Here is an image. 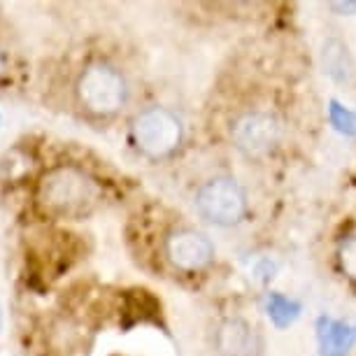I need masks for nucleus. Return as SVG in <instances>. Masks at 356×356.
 Returning <instances> with one entry per match:
<instances>
[{
	"label": "nucleus",
	"instance_id": "obj_1",
	"mask_svg": "<svg viewBox=\"0 0 356 356\" xmlns=\"http://www.w3.org/2000/svg\"><path fill=\"white\" fill-rule=\"evenodd\" d=\"M40 200L54 214H82L96 203V184L77 168H56L40 184Z\"/></svg>",
	"mask_w": 356,
	"mask_h": 356
},
{
	"label": "nucleus",
	"instance_id": "obj_2",
	"mask_svg": "<svg viewBox=\"0 0 356 356\" xmlns=\"http://www.w3.org/2000/svg\"><path fill=\"white\" fill-rule=\"evenodd\" d=\"M129 89L126 79L117 68L107 63L89 65L77 79V98L86 112L96 117H110L126 103Z\"/></svg>",
	"mask_w": 356,
	"mask_h": 356
},
{
	"label": "nucleus",
	"instance_id": "obj_3",
	"mask_svg": "<svg viewBox=\"0 0 356 356\" xmlns=\"http://www.w3.org/2000/svg\"><path fill=\"white\" fill-rule=\"evenodd\" d=\"M131 133L140 152L152 159H163L182 143V122L165 107H149L136 117Z\"/></svg>",
	"mask_w": 356,
	"mask_h": 356
},
{
	"label": "nucleus",
	"instance_id": "obj_4",
	"mask_svg": "<svg viewBox=\"0 0 356 356\" xmlns=\"http://www.w3.org/2000/svg\"><path fill=\"white\" fill-rule=\"evenodd\" d=\"M198 212L217 226L240 224L247 212L245 191L231 177H214L200 186L196 196Z\"/></svg>",
	"mask_w": 356,
	"mask_h": 356
},
{
	"label": "nucleus",
	"instance_id": "obj_5",
	"mask_svg": "<svg viewBox=\"0 0 356 356\" xmlns=\"http://www.w3.org/2000/svg\"><path fill=\"white\" fill-rule=\"evenodd\" d=\"M280 122L266 112H247L233 124V143L247 156H266L280 143Z\"/></svg>",
	"mask_w": 356,
	"mask_h": 356
},
{
	"label": "nucleus",
	"instance_id": "obj_6",
	"mask_svg": "<svg viewBox=\"0 0 356 356\" xmlns=\"http://www.w3.org/2000/svg\"><path fill=\"white\" fill-rule=\"evenodd\" d=\"M165 254L170 264L179 270L196 273L210 264L214 257V247L203 233L196 231H175L165 240Z\"/></svg>",
	"mask_w": 356,
	"mask_h": 356
},
{
	"label": "nucleus",
	"instance_id": "obj_7",
	"mask_svg": "<svg viewBox=\"0 0 356 356\" xmlns=\"http://www.w3.org/2000/svg\"><path fill=\"white\" fill-rule=\"evenodd\" d=\"M217 349L221 356H254L257 335L243 319H226L217 331Z\"/></svg>",
	"mask_w": 356,
	"mask_h": 356
},
{
	"label": "nucleus",
	"instance_id": "obj_8",
	"mask_svg": "<svg viewBox=\"0 0 356 356\" xmlns=\"http://www.w3.org/2000/svg\"><path fill=\"white\" fill-rule=\"evenodd\" d=\"M356 342V326L347 321L321 319L319 321V349L321 356H345Z\"/></svg>",
	"mask_w": 356,
	"mask_h": 356
},
{
	"label": "nucleus",
	"instance_id": "obj_9",
	"mask_svg": "<svg viewBox=\"0 0 356 356\" xmlns=\"http://www.w3.org/2000/svg\"><path fill=\"white\" fill-rule=\"evenodd\" d=\"M268 310H270V317L275 319V324L286 326V324H291L296 317H298L300 307L296 303H291V300L282 298V296H273L270 303H268Z\"/></svg>",
	"mask_w": 356,
	"mask_h": 356
},
{
	"label": "nucleus",
	"instance_id": "obj_10",
	"mask_svg": "<svg viewBox=\"0 0 356 356\" xmlns=\"http://www.w3.org/2000/svg\"><path fill=\"white\" fill-rule=\"evenodd\" d=\"M340 268L349 280L356 282V238H347L340 245Z\"/></svg>",
	"mask_w": 356,
	"mask_h": 356
},
{
	"label": "nucleus",
	"instance_id": "obj_11",
	"mask_svg": "<svg viewBox=\"0 0 356 356\" xmlns=\"http://www.w3.org/2000/svg\"><path fill=\"white\" fill-rule=\"evenodd\" d=\"M331 122L340 133H347V136H354L356 133V119L354 114H349L345 107H340L338 103L331 105Z\"/></svg>",
	"mask_w": 356,
	"mask_h": 356
},
{
	"label": "nucleus",
	"instance_id": "obj_12",
	"mask_svg": "<svg viewBox=\"0 0 356 356\" xmlns=\"http://www.w3.org/2000/svg\"><path fill=\"white\" fill-rule=\"evenodd\" d=\"M331 8L338 12H356V3H333Z\"/></svg>",
	"mask_w": 356,
	"mask_h": 356
},
{
	"label": "nucleus",
	"instance_id": "obj_13",
	"mask_svg": "<svg viewBox=\"0 0 356 356\" xmlns=\"http://www.w3.org/2000/svg\"><path fill=\"white\" fill-rule=\"evenodd\" d=\"M3 72H5V56H3V51H0V77H3Z\"/></svg>",
	"mask_w": 356,
	"mask_h": 356
}]
</instances>
